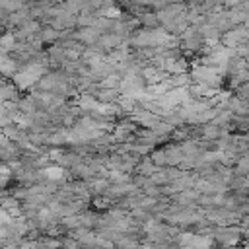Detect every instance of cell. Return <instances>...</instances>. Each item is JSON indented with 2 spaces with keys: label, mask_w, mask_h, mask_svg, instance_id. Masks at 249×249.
<instances>
[{
  "label": "cell",
  "mask_w": 249,
  "mask_h": 249,
  "mask_svg": "<svg viewBox=\"0 0 249 249\" xmlns=\"http://www.w3.org/2000/svg\"><path fill=\"white\" fill-rule=\"evenodd\" d=\"M119 95H121V91H119L117 88H103V86H99V89L95 91L93 97H95L99 103H113V101L119 99Z\"/></svg>",
  "instance_id": "6da1fadb"
},
{
  "label": "cell",
  "mask_w": 249,
  "mask_h": 249,
  "mask_svg": "<svg viewBox=\"0 0 249 249\" xmlns=\"http://www.w3.org/2000/svg\"><path fill=\"white\" fill-rule=\"evenodd\" d=\"M37 37L45 43V47L49 45V43H54L56 39H58V31L54 29V27H51V25H41V29L37 31Z\"/></svg>",
  "instance_id": "3957f363"
},
{
  "label": "cell",
  "mask_w": 249,
  "mask_h": 249,
  "mask_svg": "<svg viewBox=\"0 0 249 249\" xmlns=\"http://www.w3.org/2000/svg\"><path fill=\"white\" fill-rule=\"evenodd\" d=\"M95 18H97V12L86 8L76 14V27H91L95 23Z\"/></svg>",
  "instance_id": "7a4b0ae2"
}]
</instances>
